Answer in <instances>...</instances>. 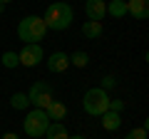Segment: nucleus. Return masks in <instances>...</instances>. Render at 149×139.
I'll return each mask as SVG.
<instances>
[{
    "mask_svg": "<svg viewBox=\"0 0 149 139\" xmlns=\"http://www.w3.org/2000/svg\"><path fill=\"white\" fill-rule=\"evenodd\" d=\"M17 60H20V65H25V67H37V65L45 60V52L40 45H22V50L17 52Z\"/></svg>",
    "mask_w": 149,
    "mask_h": 139,
    "instance_id": "obj_6",
    "label": "nucleus"
},
{
    "mask_svg": "<svg viewBox=\"0 0 149 139\" xmlns=\"http://www.w3.org/2000/svg\"><path fill=\"white\" fill-rule=\"evenodd\" d=\"M127 15L134 20H147L149 17V0H127Z\"/></svg>",
    "mask_w": 149,
    "mask_h": 139,
    "instance_id": "obj_8",
    "label": "nucleus"
},
{
    "mask_svg": "<svg viewBox=\"0 0 149 139\" xmlns=\"http://www.w3.org/2000/svg\"><path fill=\"white\" fill-rule=\"evenodd\" d=\"M42 137L45 139H70V132H67V127L62 122H50V127L45 129Z\"/></svg>",
    "mask_w": 149,
    "mask_h": 139,
    "instance_id": "obj_11",
    "label": "nucleus"
},
{
    "mask_svg": "<svg viewBox=\"0 0 149 139\" xmlns=\"http://www.w3.org/2000/svg\"><path fill=\"white\" fill-rule=\"evenodd\" d=\"M0 139H20V137H17L15 132H5V134H3V137H0Z\"/></svg>",
    "mask_w": 149,
    "mask_h": 139,
    "instance_id": "obj_21",
    "label": "nucleus"
},
{
    "mask_svg": "<svg viewBox=\"0 0 149 139\" xmlns=\"http://www.w3.org/2000/svg\"><path fill=\"white\" fill-rule=\"evenodd\" d=\"M124 139H147V129H144V127H134Z\"/></svg>",
    "mask_w": 149,
    "mask_h": 139,
    "instance_id": "obj_19",
    "label": "nucleus"
},
{
    "mask_svg": "<svg viewBox=\"0 0 149 139\" xmlns=\"http://www.w3.org/2000/svg\"><path fill=\"white\" fill-rule=\"evenodd\" d=\"M47 127H50V119L45 114V109H30L22 119V129H25L27 139H40Z\"/></svg>",
    "mask_w": 149,
    "mask_h": 139,
    "instance_id": "obj_4",
    "label": "nucleus"
},
{
    "mask_svg": "<svg viewBox=\"0 0 149 139\" xmlns=\"http://www.w3.org/2000/svg\"><path fill=\"white\" fill-rule=\"evenodd\" d=\"M27 99H30V107L45 109L50 102H52V87H50L47 82H35V85L30 87V92H27Z\"/></svg>",
    "mask_w": 149,
    "mask_h": 139,
    "instance_id": "obj_5",
    "label": "nucleus"
},
{
    "mask_svg": "<svg viewBox=\"0 0 149 139\" xmlns=\"http://www.w3.org/2000/svg\"><path fill=\"white\" fill-rule=\"evenodd\" d=\"M67 57H70V65H74V67H87V65H90V55H87L85 50H74Z\"/></svg>",
    "mask_w": 149,
    "mask_h": 139,
    "instance_id": "obj_16",
    "label": "nucleus"
},
{
    "mask_svg": "<svg viewBox=\"0 0 149 139\" xmlns=\"http://www.w3.org/2000/svg\"><path fill=\"white\" fill-rule=\"evenodd\" d=\"M109 92H104L102 87H90V90L82 95V109H85L90 117H102V114L109 109Z\"/></svg>",
    "mask_w": 149,
    "mask_h": 139,
    "instance_id": "obj_3",
    "label": "nucleus"
},
{
    "mask_svg": "<svg viewBox=\"0 0 149 139\" xmlns=\"http://www.w3.org/2000/svg\"><path fill=\"white\" fill-rule=\"evenodd\" d=\"M0 3H3V5H8V3H13V0H0Z\"/></svg>",
    "mask_w": 149,
    "mask_h": 139,
    "instance_id": "obj_24",
    "label": "nucleus"
},
{
    "mask_svg": "<svg viewBox=\"0 0 149 139\" xmlns=\"http://www.w3.org/2000/svg\"><path fill=\"white\" fill-rule=\"evenodd\" d=\"M45 114H47V119L50 122H60V119H65V114H67V107H65L62 102H57V99H52L45 107Z\"/></svg>",
    "mask_w": 149,
    "mask_h": 139,
    "instance_id": "obj_10",
    "label": "nucleus"
},
{
    "mask_svg": "<svg viewBox=\"0 0 149 139\" xmlns=\"http://www.w3.org/2000/svg\"><path fill=\"white\" fill-rule=\"evenodd\" d=\"M3 13H5V5H3V3H0V15H3Z\"/></svg>",
    "mask_w": 149,
    "mask_h": 139,
    "instance_id": "obj_23",
    "label": "nucleus"
},
{
    "mask_svg": "<svg viewBox=\"0 0 149 139\" xmlns=\"http://www.w3.org/2000/svg\"><path fill=\"white\" fill-rule=\"evenodd\" d=\"M85 15L87 20L102 22V17L107 15V3L104 0H85Z\"/></svg>",
    "mask_w": 149,
    "mask_h": 139,
    "instance_id": "obj_7",
    "label": "nucleus"
},
{
    "mask_svg": "<svg viewBox=\"0 0 149 139\" xmlns=\"http://www.w3.org/2000/svg\"><path fill=\"white\" fill-rule=\"evenodd\" d=\"M74 20V13H72V5L70 3H62V0H57V3H52V5H47V10H45L42 15V22L47 30H67L70 25H72Z\"/></svg>",
    "mask_w": 149,
    "mask_h": 139,
    "instance_id": "obj_1",
    "label": "nucleus"
},
{
    "mask_svg": "<svg viewBox=\"0 0 149 139\" xmlns=\"http://www.w3.org/2000/svg\"><path fill=\"white\" fill-rule=\"evenodd\" d=\"M47 27H45L40 15H25L17 22V38L22 40V45H40V40H45Z\"/></svg>",
    "mask_w": 149,
    "mask_h": 139,
    "instance_id": "obj_2",
    "label": "nucleus"
},
{
    "mask_svg": "<svg viewBox=\"0 0 149 139\" xmlns=\"http://www.w3.org/2000/svg\"><path fill=\"white\" fill-rule=\"evenodd\" d=\"M70 67V57H67V52H62V50H57V52H52L47 57V70L50 72H65V70Z\"/></svg>",
    "mask_w": 149,
    "mask_h": 139,
    "instance_id": "obj_9",
    "label": "nucleus"
},
{
    "mask_svg": "<svg viewBox=\"0 0 149 139\" xmlns=\"http://www.w3.org/2000/svg\"><path fill=\"white\" fill-rule=\"evenodd\" d=\"M70 139H87V137H82V134H70Z\"/></svg>",
    "mask_w": 149,
    "mask_h": 139,
    "instance_id": "obj_22",
    "label": "nucleus"
},
{
    "mask_svg": "<svg viewBox=\"0 0 149 139\" xmlns=\"http://www.w3.org/2000/svg\"><path fill=\"white\" fill-rule=\"evenodd\" d=\"M107 13L112 17H124L127 15V0H109L107 3Z\"/></svg>",
    "mask_w": 149,
    "mask_h": 139,
    "instance_id": "obj_14",
    "label": "nucleus"
},
{
    "mask_svg": "<svg viewBox=\"0 0 149 139\" xmlns=\"http://www.w3.org/2000/svg\"><path fill=\"white\" fill-rule=\"evenodd\" d=\"M0 62H3V67L13 70L20 65V60H17V52H13V50H8V52H3V57H0Z\"/></svg>",
    "mask_w": 149,
    "mask_h": 139,
    "instance_id": "obj_17",
    "label": "nucleus"
},
{
    "mask_svg": "<svg viewBox=\"0 0 149 139\" xmlns=\"http://www.w3.org/2000/svg\"><path fill=\"white\" fill-rule=\"evenodd\" d=\"M109 109H112V112H122V109H124V102L122 99H109Z\"/></svg>",
    "mask_w": 149,
    "mask_h": 139,
    "instance_id": "obj_20",
    "label": "nucleus"
},
{
    "mask_svg": "<svg viewBox=\"0 0 149 139\" xmlns=\"http://www.w3.org/2000/svg\"><path fill=\"white\" fill-rule=\"evenodd\" d=\"M10 107L17 109V112H25L27 107H30V99H27L25 92H15V95L10 97Z\"/></svg>",
    "mask_w": 149,
    "mask_h": 139,
    "instance_id": "obj_15",
    "label": "nucleus"
},
{
    "mask_svg": "<svg viewBox=\"0 0 149 139\" xmlns=\"http://www.w3.org/2000/svg\"><path fill=\"white\" fill-rule=\"evenodd\" d=\"M100 119H102V127H104L107 132H117V129L122 127V117H119V112H112V109H107Z\"/></svg>",
    "mask_w": 149,
    "mask_h": 139,
    "instance_id": "obj_12",
    "label": "nucleus"
},
{
    "mask_svg": "<svg viewBox=\"0 0 149 139\" xmlns=\"http://www.w3.org/2000/svg\"><path fill=\"white\" fill-rule=\"evenodd\" d=\"M102 90H104V92H109V90H114V87H117V77H114V75H104V77H102Z\"/></svg>",
    "mask_w": 149,
    "mask_h": 139,
    "instance_id": "obj_18",
    "label": "nucleus"
},
{
    "mask_svg": "<svg viewBox=\"0 0 149 139\" xmlns=\"http://www.w3.org/2000/svg\"><path fill=\"white\" fill-rule=\"evenodd\" d=\"M102 22H95V20H85L82 22V35H85L87 40H100L102 38Z\"/></svg>",
    "mask_w": 149,
    "mask_h": 139,
    "instance_id": "obj_13",
    "label": "nucleus"
}]
</instances>
